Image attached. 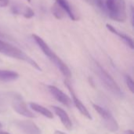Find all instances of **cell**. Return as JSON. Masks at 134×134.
I'll return each mask as SVG.
<instances>
[{"label":"cell","instance_id":"obj_4","mask_svg":"<svg viewBox=\"0 0 134 134\" xmlns=\"http://www.w3.org/2000/svg\"><path fill=\"white\" fill-rule=\"evenodd\" d=\"M93 106L95 111L100 115V116L104 120V124L108 130L111 132H116L119 130V124L117 123L116 120L115 119V118L110 111L97 104L93 103Z\"/></svg>","mask_w":134,"mask_h":134},{"label":"cell","instance_id":"obj_22","mask_svg":"<svg viewBox=\"0 0 134 134\" xmlns=\"http://www.w3.org/2000/svg\"><path fill=\"white\" fill-rule=\"evenodd\" d=\"M130 13H131V24H133V8L132 5L130 6Z\"/></svg>","mask_w":134,"mask_h":134},{"label":"cell","instance_id":"obj_13","mask_svg":"<svg viewBox=\"0 0 134 134\" xmlns=\"http://www.w3.org/2000/svg\"><path fill=\"white\" fill-rule=\"evenodd\" d=\"M19 77V74L12 70H0V81L9 82L16 80Z\"/></svg>","mask_w":134,"mask_h":134},{"label":"cell","instance_id":"obj_2","mask_svg":"<svg viewBox=\"0 0 134 134\" xmlns=\"http://www.w3.org/2000/svg\"><path fill=\"white\" fill-rule=\"evenodd\" d=\"M32 37H33L34 40L35 41V43L38 44V46L41 48L42 52L49 58V60L52 62H53V64L63 73V75L67 77H71V73L69 68L68 67V66L51 50V48L48 46V44L40 36H38L35 34H33Z\"/></svg>","mask_w":134,"mask_h":134},{"label":"cell","instance_id":"obj_7","mask_svg":"<svg viewBox=\"0 0 134 134\" xmlns=\"http://www.w3.org/2000/svg\"><path fill=\"white\" fill-rule=\"evenodd\" d=\"M48 90L57 101H59L64 106L68 107L72 106V101L70 99V97L67 96L65 93H64L61 90L57 88V87L53 85H48Z\"/></svg>","mask_w":134,"mask_h":134},{"label":"cell","instance_id":"obj_23","mask_svg":"<svg viewBox=\"0 0 134 134\" xmlns=\"http://www.w3.org/2000/svg\"><path fill=\"white\" fill-rule=\"evenodd\" d=\"M5 110H6L5 107L4 105H2V104H1V103H0V114H1V113L5 112Z\"/></svg>","mask_w":134,"mask_h":134},{"label":"cell","instance_id":"obj_15","mask_svg":"<svg viewBox=\"0 0 134 134\" xmlns=\"http://www.w3.org/2000/svg\"><path fill=\"white\" fill-rule=\"evenodd\" d=\"M52 13L57 19H62L64 17V13H65L64 10L57 3H55L52 6Z\"/></svg>","mask_w":134,"mask_h":134},{"label":"cell","instance_id":"obj_11","mask_svg":"<svg viewBox=\"0 0 134 134\" xmlns=\"http://www.w3.org/2000/svg\"><path fill=\"white\" fill-rule=\"evenodd\" d=\"M106 27H107V28H108L110 32H111L113 34L118 36L121 39H122V40H123V41H124V42L131 48V49H133V39H132L130 36H127V35L125 34V33H122V32L118 31L115 28H114L112 25H111V24H106Z\"/></svg>","mask_w":134,"mask_h":134},{"label":"cell","instance_id":"obj_20","mask_svg":"<svg viewBox=\"0 0 134 134\" xmlns=\"http://www.w3.org/2000/svg\"><path fill=\"white\" fill-rule=\"evenodd\" d=\"M95 3L97 4V6L100 9H103V10L105 11V8H104V0H95Z\"/></svg>","mask_w":134,"mask_h":134},{"label":"cell","instance_id":"obj_31","mask_svg":"<svg viewBox=\"0 0 134 134\" xmlns=\"http://www.w3.org/2000/svg\"><path fill=\"white\" fill-rule=\"evenodd\" d=\"M2 62V60H1V59H0V62Z\"/></svg>","mask_w":134,"mask_h":134},{"label":"cell","instance_id":"obj_26","mask_svg":"<svg viewBox=\"0 0 134 134\" xmlns=\"http://www.w3.org/2000/svg\"><path fill=\"white\" fill-rule=\"evenodd\" d=\"M0 37H5V36L3 35V33L1 32H0Z\"/></svg>","mask_w":134,"mask_h":134},{"label":"cell","instance_id":"obj_24","mask_svg":"<svg viewBox=\"0 0 134 134\" xmlns=\"http://www.w3.org/2000/svg\"><path fill=\"white\" fill-rule=\"evenodd\" d=\"M124 134H133V132L132 131V130H126Z\"/></svg>","mask_w":134,"mask_h":134},{"label":"cell","instance_id":"obj_25","mask_svg":"<svg viewBox=\"0 0 134 134\" xmlns=\"http://www.w3.org/2000/svg\"><path fill=\"white\" fill-rule=\"evenodd\" d=\"M55 134H65V133H63V132H61V131H58V130H57V131H56V132H55Z\"/></svg>","mask_w":134,"mask_h":134},{"label":"cell","instance_id":"obj_6","mask_svg":"<svg viewBox=\"0 0 134 134\" xmlns=\"http://www.w3.org/2000/svg\"><path fill=\"white\" fill-rule=\"evenodd\" d=\"M12 107L13 110L20 115L29 118H34L36 117L29 109H27L26 103L21 100L20 96L14 97V100L12 103Z\"/></svg>","mask_w":134,"mask_h":134},{"label":"cell","instance_id":"obj_17","mask_svg":"<svg viewBox=\"0 0 134 134\" xmlns=\"http://www.w3.org/2000/svg\"><path fill=\"white\" fill-rule=\"evenodd\" d=\"M22 15L25 17V18H31L34 17L35 15V12L34 10L29 7V6H24V11H23V13Z\"/></svg>","mask_w":134,"mask_h":134},{"label":"cell","instance_id":"obj_16","mask_svg":"<svg viewBox=\"0 0 134 134\" xmlns=\"http://www.w3.org/2000/svg\"><path fill=\"white\" fill-rule=\"evenodd\" d=\"M24 8V6L20 4V3H13L11 6L10 10L15 15H22Z\"/></svg>","mask_w":134,"mask_h":134},{"label":"cell","instance_id":"obj_3","mask_svg":"<svg viewBox=\"0 0 134 134\" xmlns=\"http://www.w3.org/2000/svg\"><path fill=\"white\" fill-rule=\"evenodd\" d=\"M0 53L8 57H11L13 58L24 61L28 64H30L31 66H33L35 69L38 70V71H42V69L38 66V64L35 61H34L31 58H30L27 54H25L23 51L1 39H0Z\"/></svg>","mask_w":134,"mask_h":134},{"label":"cell","instance_id":"obj_30","mask_svg":"<svg viewBox=\"0 0 134 134\" xmlns=\"http://www.w3.org/2000/svg\"><path fill=\"white\" fill-rule=\"evenodd\" d=\"M84 1H86V2H89V0H84Z\"/></svg>","mask_w":134,"mask_h":134},{"label":"cell","instance_id":"obj_28","mask_svg":"<svg viewBox=\"0 0 134 134\" xmlns=\"http://www.w3.org/2000/svg\"><path fill=\"white\" fill-rule=\"evenodd\" d=\"M26 1H27V2H31V0H26Z\"/></svg>","mask_w":134,"mask_h":134},{"label":"cell","instance_id":"obj_19","mask_svg":"<svg viewBox=\"0 0 134 134\" xmlns=\"http://www.w3.org/2000/svg\"><path fill=\"white\" fill-rule=\"evenodd\" d=\"M125 79H126V85L128 86V88H130V90L131 91V92H134V82L132 79V77L129 75H126L125 77Z\"/></svg>","mask_w":134,"mask_h":134},{"label":"cell","instance_id":"obj_29","mask_svg":"<svg viewBox=\"0 0 134 134\" xmlns=\"http://www.w3.org/2000/svg\"><path fill=\"white\" fill-rule=\"evenodd\" d=\"M1 127H2V123L0 122V128H1Z\"/></svg>","mask_w":134,"mask_h":134},{"label":"cell","instance_id":"obj_10","mask_svg":"<svg viewBox=\"0 0 134 134\" xmlns=\"http://www.w3.org/2000/svg\"><path fill=\"white\" fill-rule=\"evenodd\" d=\"M52 108L53 109L55 114L60 118L62 124L65 126V128L68 130H71L72 128V122H71L69 116L68 115V114L65 112V111L63 110L62 108H60L59 107H56V106L52 107Z\"/></svg>","mask_w":134,"mask_h":134},{"label":"cell","instance_id":"obj_18","mask_svg":"<svg viewBox=\"0 0 134 134\" xmlns=\"http://www.w3.org/2000/svg\"><path fill=\"white\" fill-rule=\"evenodd\" d=\"M117 2V0H105L104 2V8H105V11H107L108 13H109L115 6Z\"/></svg>","mask_w":134,"mask_h":134},{"label":"cell","instance_id":"obj_12","mask_svg":"<svg viewBox=\"0 0 134 134\" xmlns=\"http://www.w3.org/2000/svg\"><path fill=\"white\" fill-rule=\"evenodd\" d=\"M56 3L59 5V6L64 10V12L73 21H76L78 17H76L74 10L72 9L71 5L67 0H56Z\"/></svg>","mask_w":134,"mask_h":134},{"label":"cell","instance_id":"obj_5","mask_svg":"<svg viewBox=\"0 0 134 134\" xmlns=\"http://www.w3.org/2000/svg\"><path fill=\"white\" fill-rule=\"evenodd\" d=\"M111 19L118 22H124L127 18L126 3L125 0H117L114 8L108 13Z\"/></svg>","mask_w":134,"mask_h":134},{"label":"cell","instance_id":"obj_1","mask_svg":"<svg viewBox=\"0 0 134 134\" xmlns=\"http://www.w3.org/2000/svg\"><path fill=\"white\" fill-rule=\"evenodd\" d=\"M93 69L95 73L98 76L100 81L103 84V85L110 91L114 96L119 98H123L124 93L116 83V81L113 79V77L100 66V64L96 60H93Z\"/></svg>","mask_w":134,"mask_h":134},{"label":"cell","instance_id":"obj_9","mask_svg":"<svg viewBox=\"0 0 134 134\" xmlns=\"http://www.w3.org/2000/svg\"><path fill=\"white\" fill-rule=\"evenodd\" d=\"M16 125L24 134H41L38 127L31 121H17Z\"/></svg>","mask_w":134,"mask_h":134},{"label":"cell","instance_id":"obj_27","mask_svg":"<svg viewBox=\"0 0 134 134\" xmlns=\"http://www.w3.org/2000/svg\"><path fill=\"white\" fill-rule=\"evenodd\" d=\"M0 134H9L8 133H5V132H0Z\"/></svg>","mask_w":134,"mask_h":134},{"label":"cell","instance_id":"obj_14","mask_svg":"<svg viewBox=\"0 0 134 134\" xmlns=\"http://www.w3.org/2000/svg\"><path fill=\"white\" fill-rule=\"evenodd\" d=\"M30 107L35 112L39 113L42 115H43V116H45V117H46L48 118H53V113L49 110H48L47 108L44 107L43 106H41V105H39L38 103H31Z\"/></svg>","mask_w":134,"mask_h":134},{"label":"cell","instance_id":"obj_21","mask_svg":"<svg viewBox=\"0 0 134 134\" xmlns=\"http://www.w3.org/2000/svg\"><path fill=\"white\" fill-rule=\"evenodd\" d=\"M9 4V0H0V7H6Z\"/></svg>","mask_w":134,"mask_h":134},{"label":"cell","instance_id":"obj_8","mask_svg":"<svg viewBox=\"0 0 134 134\" xmlns=\"http://www.w3.org/2000/svg\"><path fill=\"white\" fill-rule=\"evenodd\" d=\"M64 84H65V85L67 86V88H68V90H69V92H70V93H71V97H72V99H73V102L72 103H74V104L75 105V107H77V109L79 111V112L82 115H84L86 118H87L88 119H92V116H91V115L90 114V112H89V111L86 109V107L83 105V103H82V101L76 96V95H75V92H74V90H73V88H72V87H71V85H70V83L68 82V81H64Z\"/></svg>","mask_w":134,"mask_h":134}]
</instances>
